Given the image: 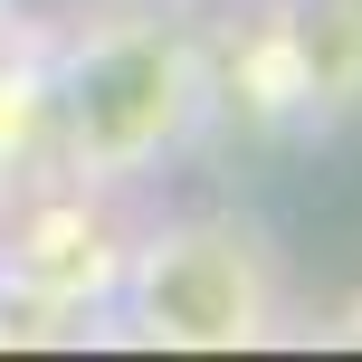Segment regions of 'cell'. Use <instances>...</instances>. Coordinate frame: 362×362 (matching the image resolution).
<instances>
[{"mask_svg":"<svg viewBox=\"0 0 362 362\" xmlns=\"http://www.w3.org/2000/svg\"><path fill=\"white\" fill-rule=\"evenodd\" d=\"M48 105L67 115L76 172L86 181H124L163 144H181V124L200 115V67H191V48H181L163 19H134V29H95L67 57Z\"/></svg>","mask_w":362,"mask_h":362,"instance_id":"6da1fadb","label":"cell"},{"mask_svg":"<svg viewBox=\"0 0 362 362\" xmlns=\"http://www.w3.org/2000/svg\"><path fill=\"white\" fill-rule=\"evenodd\" d=\"M286 38H296V86H305L315 124L362 115V0H296Z\"/></svg>","mask_w":362,"mask_h":362,"instance_id":"3957f363","label":"cell"},{"mask_svg":"<svg viewBox=\"0 0 362 362\" xmlns=\"http://www.w3.org/2000/svg\"><path fill=\"white\" fill-rule=\"evenodd\" d=\"M115 286H124V305H134L144 334L200 344V353L257 344L276 325V257L238 219H172V229L134 238Z\"/></svg>","mask_w":362,"mask_h":362,"instance_id":"7a4b0ae2","label":"cell"}]
</instances>
